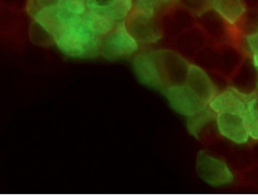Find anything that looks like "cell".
Listing matches in <instances>:
<instances>
[{
	"mask_svg": "<svg viewBox=\"0 0 258 195\" xmlns=\"http://www.w3.org/2000/svg\"><path fill=\"white\" fill-rule=\"evenodd\" d=\"M84 15L53 41L63 54L71 58H91L100 55L102 38L91 29Z\"/></svg>",
	"mask_w": 258,
	"mask_h": 195,
	"instance_id": "obj_1",
	"label": "cell"
},
{
	"mask_svg": "<svg viewBox=\"0 0 258 195\" xmlns=\"http://www.w3.org/2000/svg\"><path fill=\"white\" fill-rule=\"evenodd\" d=\"M140 48L141 45L129 33L124 21L102 38L100 55L109 61H117L135 55Z\"/></svg>",
	"mask_w": 258,
	"mask_h": 195,
	"instance_id": "obj_2",
	"label": "cell"
},
{
	"mask_svg": "<svg viewBox=\"0 0 258 195\" xmlns=\"http://www.w3.org/2000/svg\"><path fill=\"white\" fill-rule=\"evenodd\" d=\"M125 24L141 46L157 43L164 37V29L159 18L146 12L133 9Z\"/></svg>",
	"mask_w": 258,
	"mask_h": 195,
	"instance_id": "obj_3",
	"label": "cell"
},
{
	"mask_svg": "<svg viewBox=\"0 0 258 195\" xmlns=\"http://www.w3.org/2000/svg\"><path fill=\"white\" fill-rule=\"evenodd\" d=\"M196 170L200 179L210 186H226L234 181V175L227 164L203 150L197 154Z\"/></svg>",
	"mask_w": 258,
	"mask_h": 195,
	"instance_id": "obj_4",
	"label": "cell"
},
{
	"mask_svg": "<svg viewBox=\"0 0 258 195\" xmlns=\"http://www.w3.org/2000/svg\"><path fill=\"white\" fill-rule=\"evenodd\" d=\"M156 54L166 89L170 86L185 85L190 66L188 59L173 50H156Z\"/></svg>",
	"mask_w": 258,
	"mask_h": 195,
	"instance_id": "obj_5",
	"label": "cell"
},
{
	"mask_svg": "<svg viewBox=\"0 0 258 195\" xmlns=\"http://www.w3.org/2000/svg\"><path fill=\"white\" fill-rule=\"evenodd\" d=\"M133 67L136 76L142 84L164 92L166 86L162 76L156 50L137 52L133 58Z\"/></svg>",
	"mask_w": 258,
	"mask_h": 195,
	"instance_id": "obj_6",
	"label": "cell"
},
{
	"mask_svg": "<svg viewBox=\"0 0 258 195\" xmlns=\"http://www.w3.org/2000/svg\"><path fill=\"white\" fill-rule=\"evenodd\" d=\"M163 93L166 96L170 107L176 113L187 118L198 114L209 106L186 85L170 86Z\"/></svg>",
	"mask_w": 258,
	"mask_h": 195,
	"instance_id": "obj_7",
	"label": "cell"
},
{
	"mask_svg": "<svg viewBox=\"0 0 258 195\" xmlns=\"http://www.w3.org/2000/svg\"><path fill=\"white\" fill-rule=\"evenodd\" d=\"M197 26L203 30L208 38L216 43H232L231 39L233 27L214 10L208 7L197 14Z\"/></svg>",
	"mask_w": 258,
	"mask_h": 195,
	"instance_id": "obj_8",
	"label": "cell"
},
{
	"mask_svg": "<svg viewBox=\"0 0 258 195\" xmlns=\"http://www.w3.org/2000/svg\"><path fill=\"white\" fill-rule=\"evenodd\" d=\"M257 83L258 72L252 57L249 54L244 56L238 69L229 78L230 86L249 98L256 93Z\"/></svg>",
	"mask_w": 258,
	"mask_h": 195,
	"instance_id": "obj_9",
	"label": "cell"
},
{
	"mask_svg": "<svg viewBox=\"0 0 258 195\" xmlns=\"http://www.w3.org/2000/svg\"><path fill=\"white\" fill-rule=\"evenodd\" d=\"M85 4L89 12L116 24L126 21L134 8V0H85Z\"/></svg>",
	"mask_w": 258,
	"mask_h": 195,
	"instance_id": "obj_10",
	"label": "cell"
},
{
	"mask_svg": "<svg viewBox=\"0 0 258 195\" xmlns=\"http://www.w3.org/2000/svg\"><path fill=\"white\" fill-rule=\"evenodd\" d=\"M219 134L236 145H245L249 140L246 124L243 114L220 113L217 114Z\"/></svg>",
	"mask_w": 258,
	"mask_h": 195,
	"instance_id": "obj_11",
	"label": "cell"
},
{
	"mask_svg": "<svg viewBox=\"0 0 258 195\" xmlns=\"http://www.w3.org/2000/svg\"><path fill=\"white\" fill-rule=\"evenodd\" d=\"M217 114L209 106L187 119V127L190 135L203 143H207L219 134Z\"/></svg>",
	"mask_w": 258,
	"mask_h": 195,
	"instance_id": "obj_12",
	"label": "cell"
},
{
	"mask_svg": "<svg viewBox=\"0 0 258 195\" xmlns=\"http://www.w3.org/2000/svg\"><path fill=\"white\" fill-rule=\"evenodd\" d=\"M247 100L248 97L229 86L214 96L209 102V107L216 114L220 113L243 114L246 109Z\"/></svg>",
	"mask_w": 258,
	"mask_h": 195,
	"instance_id": "obj_13",
	"label": "cell"
},
{
	"mask_svg": "<svg viewBox=\"0 0 258 195\" xmlns=\"http://www.w3.org/2000/svg\"><path fill=\"white\" fill-rule=\"evenodd\" d=\"M185 85L208 104L219 93L209 73L196 64H190Z\"/></svg>",
	"mask_w": 258,
	"mask_h": 195,
	"instance_id": "obj_14",
	"label": "cell"
},
{
	"mask_svg": "<svg viewBox=\"0 0 258 195\" xmlns=\"http://www.w3.org/2000/svg\"><path fill=\"white\" fill-rule=\"evenodd\" d=\"M205 34L198 26H193L185 29L177 35L176 39V49L185 58H195L197 52L205 47L207 44Z\"/></svg>",
	"mask_w": 258,
	"mask_h": 195,
	"instance_id": "obj_15",
	"label": "cell"
},
{
	"mask_svg": "<svg viewBox=\"0 0 258 195\" xmlns=\"http://www.w3.org/2000/svg\"><path fill=\"white\" fill-rule=\"evenodd\" d=\"M209 7L233 28L238 26L247 11L242 0H209Z\"/></svg>",
	"mask_w": 258,
	"mask_h": 195,
	"instance_id": "obj_16",
	"label": "cell"
},
{
	"mask_svg": "<svg viewBox=\"0 0 258 195\" xmlns=\"http://www.w3.org/2000/svg\"><path fill=\"white\" fill-rule=\"evenodd\" d=\"M220 47V67L219 73L230 78L238 69L244 58L240 48L232 43L219 44Z\"/></svg>",
	"mask_w": 258,
	"mask_h": 195,
	"instance_id": "obj_17",
	"label": "cell"
},
{
	"mask_svg": "<svg viewBox=\"0 0 258 195\" xmlns=\"http://www.w3.org/2000/svg\"><path fill=\"white\" fill-rule=\"evenodd\" d=\"M179 0H134V8L157 18H162L175 8Z\"/></svg>",
	"mask_w": 258,
	"mask_h": 195,
	"instance_id": "obj_18",
	"label": "cell"
},
{
	"mask_svg": "<svg viewBox=\"0 0 258 195\" xmlns=\"http://www.w3.org/2000/svg\"><path fill=\"white\" fill-rule=\"evenodd\" d=\"M198 67H202L207 72L219 71L220 67V47L207 46L203 47L193 58Z\"/></svg>",
	"mask_w": 258,
	"mask_h": 195,
	"instance_id": "obj_19",
	"label": "cell"
},
{
	"mask_svg": "<svg viewBox=\"0 0 258 195\" xmlns=\"http://www.w3.org/2000/svg\"><path fill=\"white\" fill-rule=\"evenodd\" d=\"M244 36L251 35L258 30V10H247L238 26Z\"/></svg>",
	"mask_w": 258,
	"mask_h": 195,
	"instance_id": "obj_20",
	"label": "cell"
},
{
	"mask_svg": "<svg viewBox=\"0 0 258 195\" xmlns=\"http://www.w3.org/2000/svg\"><path fill=\"white\" fill-rule=\"evenodd\" d=\"M243 119L246 124L247 131L249 134V139L253 140H258V121L251 114L245 109L243 114Z\"/></svg>",
	"mask_w": 258,
	"mask_h": 195,
	"instance_id": "obj_21",
	"label": "cell"
},
{
	"mask_svg": "<svg viewBox=\"0 0 258 195\" xmlns=\"http://www.w3.org/2000/svg\"><path fill=\"white\" fill-rule=\"evenodd\" d=\"M244 43L249 55L258 52V30L254 34L244 36Z\"/></svg>",
	"mask_w": 258,
	"mask_h": 195,
	"instance_id": "obj_22",
	"label": "cell"
},
{
	"mask_svg": "<svg viewBox=\"0 0 258 195\" xmlns=\"http://www.w3.org/2000/svg\"><path fill=\"white\" fill-rule=\"evenodd\" d=\"M246 110L258 121V94L249 96L246 101Z\"/></svg>",
	"mask_w": 258,
	"mask_h": 195,
	"instance_id": "obj_23",
	"label": "cell"
},
{
	"mask_svg": "<svg viewBox=\"0 0 258 195\" xmlns=\"http://www.w3.org/2000/svg\"><path fill=\"white\" fill-rule=\"evenodd\" d=\"M247 10H258V0H242Z\"/></svg>",
	"mask_w": 258,
	"mask_h": 195,
	"instance_id": "obj_24",
	"label": "cell"
},
{
	"mask_svg": "<svg viewBox=\"0 0 258 195\" xmlns=\"http://www.w3.org/2000/svg\"><path fill=\"white\" fill-rule=\"evenodd\" d=\"M251 57H252L253 62H254V64H255V67H256V70L258 72V52L256 53H253L251 54ZM256 94H258V83H257V90H256Z\"/></svg>",
	"mask_w": 258,
	"mask_h": 195,
	"instance_id": "obj_25",
	"label": "cell"
}]
</instances>
